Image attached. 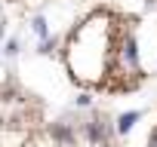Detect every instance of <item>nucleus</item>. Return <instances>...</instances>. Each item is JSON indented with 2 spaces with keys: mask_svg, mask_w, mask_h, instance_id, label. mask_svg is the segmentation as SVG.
Instances as JSON below:
<instances>
[{
  "mask_svg": "<svg viewBox=\"0 0 157 147\" xmlns=\"http://www.w3.org/2000/svg\"><path fill=\"white\" fill-rule=\"evenodd\" d=\"M68 77L90 92H132L142 86L136 22L117 6H93L62 40Z\"/></svg>",
  "mask_w": 157,
  "mask_h": 147,
  "instance_id": "1",
  "label": "nucleus"
},
{
  "mask_svg": "<svg viewBox=\"0 0 157 147\" xmlns=\"http://www.w3.org/2000/svg\"><path fill=\"white\" fill-rule=\"evenodd\" d=\"M43 126H49L46 101L16 70H0V147H28Z\"/></svg>",
  "mask_w": 157,
  "mask_h": 147,
  "instance_id": "2",
  "label": "nucleus"
},
{
  "mask_svg": "<svg viewBox=\"0 0 157 147\" xmlns=\"http://www.w3.org/2000/svg\"><path fill=\"white\" fill-rule=\"evenodd\" d=\"M28 147H114L111 129L102 120H49Z\"/></svg>",
  "mask_w": 157,
  "mask_h": 147,
  "instance_id": "3",
  "label": "nucleus"
},
{
  "mask_svg": "<svg viewBox=\"0 0 157 147\" xmlns=\"http://www.w3.org/2000/svg\"><path fill=\"white\" fill-rule=\"evenodd\" d=\"M3 3H10V6H19V9H37V6L49 3V0H3Z\"/></svg>",
  "mask_w": 157,
  "mask_h": 147,
  "instance_id": "4",
  "label": "nucleus"
}]
</instances>
